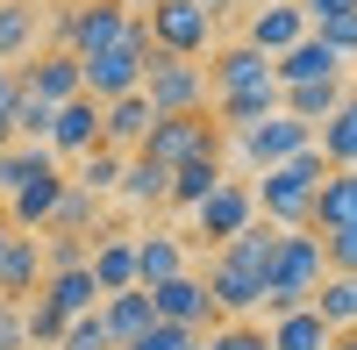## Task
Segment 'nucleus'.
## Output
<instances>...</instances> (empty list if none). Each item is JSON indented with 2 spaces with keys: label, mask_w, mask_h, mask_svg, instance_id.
Masks as SVG:
<instances>
[{
  "label": "nucleus",
  "mask_w": 357,
  "mask_h": 350,
  "mask_svg": "<svg viewBox=\"0 0 357 350\" xmlns=\"http://www.w3.org/2000/svg\"><path fill=\"white\" fill-rule=\"evenodd\" d=\"M264 343H272V350H329L336 329L321 322L314 307H286V314H272V322H264Z\"/></svg>",
  "instance_id": "a878e982"
},
{
  "label": "nucleus",
  "mask_w": 357,
  "mask_h": 350,
  "mask_svg": "<svg viewBox=\"0 0 357 350\" xmlns=\"http://www.w3.org/2000/svg\"><path fill=\"white\" fill-rule=\"evenodd\" d=\"M314 36L329 43L343 65H350V57H357V15H329V22H314Z\"/></svg>",
  "instance_id": "58836bf2"
},
{
  "label": "nucleus",
  "mask_w": 357,
  "mask_h": 350,
  "mask_svg": "<svg viewBox=\"0 0 357 350\" xmlns=\"http://www.w3.org/2000/svg\"><path fill=\"white\" fill-rule=\"evenodd\" d=\"M200 279H207V300H215L222 322H243V314H257V300H264V272L243 265V257H229V250H207Z\"/></svg>",
  "instance_id": "0eeeda50"
},
{
  "label": "nucleus",
  "mask_w": 357,
  "mask_h": 350,
  "mask_svg": "<svg viewBox=\"0 0 357 350\" xmlns=\"http://www.w3.org/2000/svg\"><path fill=\"white\" fill-rule=\"evenodd\" d=\"M151 307H158V322H172V329H215L222 314H215V300H207V279H200V265H186L178 279H165V286H151Z\"/></svg>",
  "instance_id": "9d476101"
},
{
  "label": "nucleus",
  "mask_w": 357,
  "mask_h": 350,
  "mask_svg": "<svg viewBox=\"0 0 357 350\" xmlns=\"http://www.w3.org/2000/svg\"><path fill=\"white\" fill-rule=\"evenodd\" d=\"M222 172H229L222 158H193V165H178V172H172V186H165V208H172V215H193L200 200L222 186Z\"/></svg>",
  "instance_id": "cd10ccee"
},
{
  "label": "nucleus",
  "mask_w": 357,
  "mask_h": 350,
  "mask_svg": "<svg viewBox=\"0 0 357 350\" xmlns=\"http://www.w3.org/2000/svg\"><path fill=\"white\" fill-rule=\"evenodd\" d=\"M93 143H100V100L93 93H72L65 107H50V136H43L50 158H86Z\"/></svg>",
  "instance_id": "4468645a"
},
{
  "label": "nucleus",
  "mask_w": 357,
  "mask_h": 350,
  "mask_svg": "<svg viewBox=\"0 0 357 350\" xmlns=\"http://www.w3.org/2000/svg\"><path fill=\"white\" fill-rule=\"evenodd\" d=\"M186 265H193L186 229H165V222L136 229V286H165V279H178Z\"/></svg>",
  "instance_id": "f8f14e48"
},
{
  "label": "nucleus",
  "mask_w": 357,
  "mask_h": 350,
  "mask_svg": "<svg viewBox=\"0 0 357 350\" xmlns=\"http://www.w3.org/2000/svg\"><path fill=\"white\" fill-rule=\"evenodd\" d=\"M321 279H329V265H321V236H314V229H279V250H272V265H264L257 322H272V314H286V307H307Z\"/></svg>",
  "instance_id": "f257e3e1"
},
{
  "label": "nucleus",
  "mask_w": 357,
  "mask_h": 350,
  "mask_svg": "<svg viewBox=\"0 0 357 350\" xmlns=\"http://www.w3.org/2000/svg\"><path fill=\"white\" fill-rule=\"evenodd\" d=\"M22 329H29V350H57V336H65V314H57L43 294L22 300Z\"/></svg>",
  "instance_id": "f704fd0d"
},
{
  "label": "nucleus",
  "mask_w": 357,
  "mask_h": 350,
  "mask_svg": "<svg viewBox=\"0 0 357 350\" xmlns=\"http://www.w3.org/2000/svg\"><path fill=\"white\" fill-rule=\"evenodd\" d=\"M272 79H279V86H307V79H350V65H343V57H336L329 43H321L314 29H307V36L293 43V50H279V57H272Z\"/></svg>",
  "instance_id": "aec40b11"
},
{
  "label": "nucleus",
  "mask_w": 357,
  "mask_h": 350,
  "mask_svg": "<svg viewBox=\"0 0 357 350\" xmlns=\"http://www.w3.org/2000/svg\"><path fill=\"white\" fill-rule=\"evenodd\" d=\"M143 100L151 114H207V65L200 57H165L151 50V65H143Z\"/></svg>",
  "instance_id": "39448f33"
},
{
  "label": "nucleus",
  "mask_w": 357,
  "mask_h": 350,
  "mask_svg": "<svg viewBox=\"0 0 357 350\" xmlns=\"http://www.w3.org/2000/svg\"><path fill=\"white\" fill-rule=\"evenodd\" d=\"M321 151L307 143V151H293L286 165L272 172H250V200H257V222L272 229H307V208H314V186H321Z\"/></svg>",
  "instance_id": "f03ea898"
},
{
  "label": "nucleus",
  "mask_w": 357,
  "mask_h": 350,
  "mask_svg": "<svg viewBox=\"0 0 357 350\" xmlns=\"http://www.w3.org/2000/svg\"><path fill=\"white\" fill-rule=\"evenodd\" d=\"M186 222H193V243L222 250V243L236 236V229H250V222H257V200H250V179H229V172H222V186L207 193V200H200V208H193Z\"/></svg>",
  "instance_id": "6e6552de"
},
{
  "label": "nucleus",
  "mask_w": 357,
  "mask_h": 350,
  "mask_svg": "<svg viewBox=\"0 0 357 350\" xmlns=\"http://www.w3.org/2000/svg\"><path fill=\"white\" fill-rule=\"evenodd\" d=\"M86 272H93L100 300L122 294V286H136V229H93V243H86Z\"/></svg>",
  "instance_id": "ddd939ff"
},
{
  "label": "nucleus",
  "mask_w": 357,
  "mask_h": 350,
  "mask_svg": "<svg viewBox=\"0 0 357 350\" xmlns=\"http://www.w3.org/2000/svg\"><path fill=\"white\" fill-rule=\"evenodd\" d=\"M307 229H314V236L357 229V165H343V172H321V186H314V208H307Z\"/></svg>",
  "instance_id": "a211bd4d"
},
{
  "label": "nucleus",
  "mask_w": 357,
  "mask_h": 350,
  "mask_svg": "<svg viewBox=\"0 0 357 350\" xmlns=\"http://www.w3.org/2000/svg\"><path fill=\"white\" fill-rule=\"evenodd\" d=\"M143 65H151V36H143V15H136L107 50L79 57V93H93V100H122V93H136V86H143Z\"/></svg>",
  "instance_id": "7ed1b4c3"
},
{
  "label": "nucleus",
  "mask_w": 357,
  "mask_h": 350,
  "mask_svg": "<svg viewBox=\"0 0 357 350\" xmlns=\"http://www.w3.org/2000/svg\"><path fill=\"white\" fill-rule=\"evenodd\" d=\"M122 151H107V143H93V151H86V158H72V172H65V179L72 186H86V193H93V200H114V186H122Z\"/></svg>",
  "instance_id": "c756f323"
},
{
  "label": "nucleus",
  "mask_w": 357,
  "mask_h": 350,
  "mask_svg": "<svg viewBox=\"0 0 357 350\" xmlns=\"http://www.w3.org/2000/svg\"><path fill=\"white\" fill-rule=\"evenodd\" d=\"M0 350H29V329H22V300H0Z\"/></svg>",
  "instance_id": "ea45409f"
},
{
  "label": "nucleus",
  "mask_w": 357,
  "mask_h": 350,
  "mask_svg": "<svg viewBox=\"0 0 357 350\" xmlns=\"http://www.w3.org/2000/svg\"><path fill=\"white\" fill-rule=\"evenodd\" d=\"M207 114H215V129H222V136L250 129V122H264V114H279V79H264V86H243V93L207 100Z\"/></svg>",
  "instance_id": "393cba45"
},
{
  "label": "nucleus",
  "mask_w": 357,
  "mask_h": 350,
  "mask_svg": "<svg viewBox=\"0 0 357 350\" xmlns=\"http://www.w3.org/2000/svg\"><path fill=\"white\" fill-rule=\"evenodd\" d=\"M143 158L178 172V165H193V158H222V129H215V114H158L151 136H143Z\"/></svg>",
  "instance_id": "423d86ee"
},
{
  "label": "nucleus",
  "mask_w": 357,
  "mask_h": 350,
  "mask_svg": "<svg viewBox=\"0 0 357 350\" xmlns=\"http://www.w3.org/2000/svg\"><path fill=\"white\" fill-rule=\"evenodd\" d=\"M222 15H207V8H193V0H151L143 8V36H151V50H165V57H207L222 36Z\"/></svg>",
  "instance_id": "20e7f679"
},
{
  "label": "nucleus",
  "mask_w": 357,
  "mask_h": 350,
  "mask_svg": "<svg viewBox=\"0 0 357 350\" xmlns=\"http://www.w3.org/2000/svg\"><path fill=\"white\" fill-rule=\"evenodd\" d=\"M193 8H207V15H222V8H229V0H193Z\"/></svg>",
  "instance_id": "c03bdc74"
},
{
  "label": "nucleus",
  "mask_w": 357,
  "mask_h": 350,
  "mask_svg": "<svg viewBox=\"0 0 357 350\" xmlns=\"http://www.w3.org/2000/svg\"><path fill=\"white\" fill-rule=\"evenodd\" d=\"M207 350H272V343H264L257 314H243V322H215V329H207Z\"/></svg>",
  "instance_id": "c9c22d12"
},
{
  "label": "nucleus",
  "mask_w": 357,
  "mask_h": 350,
  "mask_svg": "<svg viewBox=\"0 0 357 350\" xmlns=\"http://www.w3.org/2000/svg\"><path fill=\"white\" fill-rule=\"evenodd\" d=\"M50 136V107L36 93H22V79H15V143H43Z\"/></svg>",
  "instance_id": "e433bc0d"
},
{
  "label": "nucleus",
  "mask_w": 357,
  "mask_h": 350,
  "mask_svg": "<svg viewBox=\"0 0 357 350\" xmlns=\"http://www.w3.org/2000/svg\"><path fill=\"white\" fill-rule=\"evenodd\" d=\"M100 322H107V343H114V350H122V343H136L143 329L158 322L151 286H122V294H107V300H100Z\"/></svg>",
  "instance_id": "b1692460"
},
{
  "label": "nucleus",
  "mask_w": 357,
  "mask_h": 350,
  "mask_svg": "<svg viewBox=\"0 0 357 350\" xmlns=\"http://www.w3.org/2000/svg\"><path fill=\"white\" fill-rule=\"evenodd\" d=\"M36 50H43V8L36 0H0V65H22Z\"/></svg>",
  "instance_id": "4be33fe9"
},
{
  "label": "nucleus",
  "mask_w": 357,
  "mask_h": 350,
  "mask_svg": "<svg viewBox=\"0 0 357 350\" xmlns=\"http://www.w3.org/2000/svg\"><path fill=\"white\" fill-rule=\"evenodd\" d=\"M343 93H350V79H307V86H279V114H293V122L321 129V122H329V114L343 107Z\"/></svg>",
  "instance_id": "5701e85b"
},
{
  "label": "nucleus",
  "mask_w": 357,
  "mask_h": 350,
  "mask_svg": "<svg viewBox=\"0 0 357 350\" xmlns=\"http://www.w3.org/2000/svg\"><path fill=\"white\" fill-rule=\"evenodd\" d=\"M329 350H357V329H336V343Z\"/></svg>",
  "instance_id": "37998d69"
},
{
  "label": "nucleus",
  "mask_w": 357,
  "mask_h": 350,
  "mask_svg": "<svg viewBox=\"0 0 357 350\" xmlns=\"http://www.w3.org/2000/svg\"><path fill=\"white\" fill-rule=\"evenodd\" d=\"M165 186H172V172H165V165H151V158L136 151V158L122 165V186H114V193H122L129 208H151V215H158V208H165Z\"/></svg>",
  "instance_id": "7c9ffc66"
},
{
  "label": "nucleus",
  "mask_w": 357,
  "mask_h": 350,
  "mask_svg": "<svg viewBox=\"0 0 357 350\" xmlns=\"http://www.w3.org/2000/svg\"><path fill=\"white\" fill-rule=\"evenodd\" d=\"M36 294H43L57 314H65V322H72V314H86V307H100V286H93V272H86V265L43 272V286H36Z\"/></svg>",
  "instance_id": "c85d7f7f"
},
{
  "label": "nucleus",
  "mask_w": 357,
  "mask_h": 350,
  "mask_svg": "<svg viewBox=\"0 0 357 350\" xmlns=\"http://www.w3.org/2000/svg\"><path fill=\"white\" fill-rule=\"evenodd\" d=\"M57 350H114L107 343V322H100V307H86L65 322V336H57Z\"/></svg>",
  "instance_id": "4c0bfd02"
},
{
  "label": "nucleus",
  "mask_w": 357,
  "mask_h": 350,
  "mask_svg": "<svg viewBox=\"0 0 357 350\" xmlns=\"http://www.w3.org/2000/svg\"><path fill=\"white\" fill-rule=\"evenodd\" d=\"M314 151H321V165L329 172H343V165H357V86L343 93V107L329 114V122L314 129Z\"/></svg>",
  "instance_id": "bb28decb"
},
{
  "label": "nucleus",
  "mask_w": 357,
  "mask_h": 350,
  "mask_svg": "<svg viewBox=\"0 0 357 350\" xmlns=\"http://www.w3.org/2000/svg\"><path fill=\"white\" fill-rule=\"evenodd\" d=\"M15 79H22V93H36L43 107H65V100L79 93V57L57 50V43H43L36 57H22V65H15Z\"/></svg>",
  "instance_id": "9b49d317"
},
{
  "label": "nucleus",
  "mask_w": 357,
  "mask_h": 350,
  "mask_svg": "<svg viewBox=\"0 0 357 350\" xmlns=\"http://www.w3.org/2000/svg\"><path fill=\"white\" fill-rule=\"evenodd\" d=\"M43 286V243L8 229V243H0V300H29Z\"/></svg>",
  "instance_id": "412c9836"
},
{
  "label": "nucleus",
  "mask_w": 357,
  "mask_h": 350,
  "mask_svg": "<svg viewBox=\"0 0 357 350\" xmlns=\"http://www.w3.org/2000/svg\"><path fill=\"white\" fill-rule=\"evenodd\" d=\"M151 100H143V86L136 93H122V100H100V143L107 151H122V158H136L143 151V136H151Z\"/></svg>",
  "instance_id": "6ab92c4d"
},
{
  "label": "nucleus",
  "mask_w": 357,
  "mask_h": 350,
  "mask_svg": "<svg viewBox=\"0 0 357 350\" xmlns=\"http://www.w3.org/2000/svg\"><path fill=\"white\" fill-rule=\"evenodd\" d=\"M0 107H15V65H0Z\"/></svg>",
  "instance_id": "79ce46f5"
},
{
  "label": "nucleus",
  "mask_w": 357,
  "mask_h": 350,
  "mask_svg": "<svg viewBox=\"0 0 357 350\" xmlns=\"http://www.w3.org/2000/svg\"><path fill=\"white\" fill-rule=\"evenodd\" d=\"M0 243H8V215H0Z\"/></svg>",
  "instance_id": "a18cd8bd"
},
{
  "label": "nucleus",
  "mask_w": 357,
  "mask_h": 350,
  "mask_svg": "<svg viewBox=\"0 0 357 350\" xmlns=\"http://www.w3.org/2000/svg\"><path fill=\"white\" fill-rule=\"evenodd\" d=\"M264 79H272V57L250 50L243 36L207 50V93H215V100H222V93H243V86H264Z\"/></svg>",
  "instance_id": "dca6fc26"
},
{
  "label": "nucleus",
  "mask_w": 357,
  "mask_h": 350,
  "mask_svg": "<svg viewBox=\"0 0 357 350\" xmlns=\"http://www.w3.org/2000/svg\"><path fill=\"white\" fill-rule=\"evenodd\" d=\"M57 158L43 151V143H8V151H0V200H8L15 186H29L36 179V172H50Z\"/></svg>",
  "instance_id": "72a5a7b5"
},
{
  "label": "nucleus",
  "mask_w": 357,
  "mask_h": 350,
  "mask_svg": "<svg viewBox=\"0 0 357 350\" xmlns=\"http://www.w3.org/2000/svg\"><path fill=\"white\" fill-rule=\"evenodd\" d=\"M57 193H65V165H50L29 186H15L8 200H0V215H8V229H22V236H43L50 215H57Z\"/></svg>",
  "instance_id": "2eb2a0df"
},
{
  "label": "nucleus",
  "mask_w": 357,
  "mask_h": 350,
  "mask_svg": "<svg viewBox=\"0 0 357 350\" xmlns=\"http://www.w3.org/2000/svg\"><path fill=\"white\" fill-rule=\"evenodd\" d=\"M50 229H57V236H93V229H100V200L86 193V186H72V179H65V193H57V215H50Z\"/></svg>",
  "instance_id": "473e14b6"
},
{
  "label": "nucleus",
  "mask_w": 357,
  "mask_h": 350,
  "mask_svg": "<svg viewBox=\"0 0 357 350\" xmlns=\"http://www.w3.org/2000/svg\"><path fill=\"white\" fill-rule=\"evenodd\" d=\"M293 8H301L307 29H314V22H329V15H357V0H293Z\"/></svg>",
  "instance_id": "a19ab883"
},
{
  "label": "nucleus",
  "mask_w": 357,
  "mask_h": 350,
  "mask_svg": "<svg viewBox=\"0 0 357 350\" xmlns=\"http://www.w3.org/2000/svg\"><path fill=\"white\" fill-rule=\"evenodd\" d=\"M307 307H314L329 329H357V279H350V272H329V279L314 286V300H307Z\"/></svg>",
  "instance_id": "2f4dec72"
},
{
  "label": "nucleus",
  "mask_w": 357,
  "mask_h": 350,
  "mask_svg": "<svg viewBox=\"0 0 357 350\" xmlns=\"http://www.w3.org/2000/svg\"><path fill=\"white\" fill-rule=\"evenodd\" d=\"M229 143H236V158H243L250 172H272V165H286L293 151H307V143H314V129H307V122H293V114H264V122L236 129Z\"/></svg>",
  "instance_id": "1a4fd4ad"
},
{
  "label": "nucleus",
  "mask_w": 357,
  "mask_h": 350,
  "mask_svg": "<svg viewBox=\"0 0 357 350\" xmlns=\"http://www.w3.org/2000/svg\"><path fill=\"white\" fill-rule=\"evenodd\" d=\"M301 36H307V15L293 8V0H257V8H250V22H243V43H250V50H264V57L293 50Z\"/></svg>",
  "instance_id": "f3484780"
}]
</instances>
